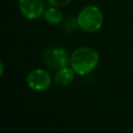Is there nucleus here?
Instances as JSON below:
<instances>
[{
	"label": "nucleus",
	"mask_w": 133,
	"mask_h": 133,
	"mask_svg": "<svg viewBox=\"0 0 133 133\" xmlns=\"http://www.w3.org/2000/svg\"><path fill=\"white\" fill-rule=\"evenodd\" d=\"M100 54L90 47H79L71 54L70 66L77 75L85 76L91 73L99 64Z\"/></svg>",
	"instance_id": "f257e3e1"
},
{
	"label": "nucleus",
	"mask_w": 133,
	"mask_h": 133,
	"mask_svg": "<svg viewBox=\"0 0 133 133\" xmlns=\"http://www.w3.org/2000/svg\"><path fill=\"white\" fill-rule=\"evenodd\" d=\"M78 27V23H77V19L75 18H66L63 21V29L66 31H73Z\"/></svg>",
	"instance_id": "6e6552de"
},
{
	"label": "nucleus",
	"mask_w": 133,
	"mask_h": 133,
	"mask_svg": "<svg viewBox=\"0 0 133 133\" xmlns=\"http://www.w3.org/2000/svg\"><path fill=\"white\" fill-rule=\"evenodd\" d=\"M75 74H76L75 71L71 66H69V65L64 66V68H61V69H59V70H57L55 72L54 81L58 85L66 86V85H69L74 80Z\"/></svg>",
	"instance_id": "423d86ee"
},
{
	"label": "nucleus",
	"mask_w": 133,
	"mask_h": 133,
	"mask_svg": "<svg viewBox=\"0 0 133 133\" xmlns=\"http://www.w3.org/2000/svg\"><path fill=\"white\" fill-rule=\"evenodd\" d=\"M0 68H1V73H0V74H1V76H2V75H3V71H4V64H3L2 61L0 62Z\"/></svg>",
	"instance_id": "9d476101"
},
{
	"label": "nucleus",
	"mask_w": 133,
	"mask_h": 133,
	"mask_svg": "<svg viewBox=\"0 0 133 133\" xmlns=\"http://www.w3.org/2000/svg\"><path fill=\"white\" fill-rule=\"evenodd\" d=\"M43 59L47 66L51 70L57 71L70 64L71 55L68 51L60 47H49L43 53Z\"/></svg>",
	"instance_id": "7ed1b4c3"
},
{
	"label": "nucleus",
	"mask_w": 133,
	"mask_h": 133,
	"mask_svg": "<svg viewBox=\"0 0 133 133\" xmlns=\"http://www.w3.org/2000/svg\"><path fill=\"white\" fill-rule=\"evenodd\" d=\"M46 1L50 6H54V7H58V8L64 7L71 2V0H46Z\"/></svg>",
	"instance_id": "1a4fd4ad"
},
{
	"label": "nucleus",
	"mask_w": 133,
	"mask_h": 133,
	"mask_svg": "<svg viewBox=\"0 0 133 133\" xmlns=\"http://www.w3.org/2000/svg\"><path fill=\"white\" fill-rule=\"evenodd\" d=\"M28 87L34 91H44L51 86L52 78L48 71L44 69H33L26 77Z\"/></svg>",
	"instance_id": "20e7f679"
},
{
	"label": "nucleus",
	"mask_w": 133,
	"mask_h": 133,
	"mask_svg": "<svg viewBox=\"0 0 133 133\" xmlns=\"http://www.w3.org/2000/svg\"><path fill=\"white\" fill-rule=\"evenodd\" d=\"M21 15L28 20H36L43 17L46 9L44 0H18Z\"/></svg>",
	"instance_id": "39448f33"
},
{
	"label": "nucleus",
	"mask_w": 133,
	"mask_h": 133,
	"mask_svg": "<svg viewBox=\"0 0 133 133\" xmlns=\"http://www.w3.org/2000/svg\"><path fill=\"white\" fill-rule=\"evenodd\" d=\"M43 18L46 21V23L52 26H56L63 21V15L61 10L58 7H54V6H49L48 8H46Z\"/></svg>",
	"instance_id": "0eeeda50"
},
{
	"label": "nucleus",
	"mask_w": 133,
	"mask_h": 133,
	"mask_svg": "<svg viewBox=\"0 0 133 133\" xmlns=\"http://www.w3.org/2000/svg\"><path fill=\"white\" fill-rule=\"evenodd\" d=\"M76 19L78 28L87 33H94L100 30L104 22L102 10L98 6L92 4H88L82 7L78 12Z\"/></svg>",
	"instance_id": "f03ea898"
}]
</instances>
